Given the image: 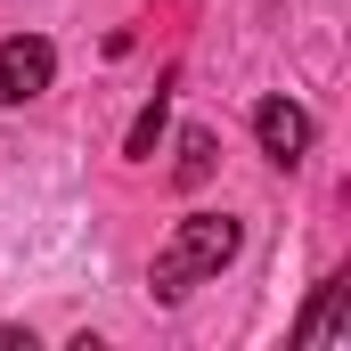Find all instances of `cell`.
Masks as SVG:
<instances>
[{
	"instance_id": "cell-1",
	"label": "cell",
	"mask_w": 351,
	"mask_h": 351,
	"mask_svg": "<svg viewBox=\"0 0 351 351\" xmlns=\"http://www.w3.org/2000/svg\"><path fill=\"white\" fill-rule=\"evenodd\" d=\"M237 245H245V229L229 213H188L172 237H164L156 269H147V294L156 302H180L188 286H204V278H221V269L237 262Z\"/></svg>"
},
{
	"instance_id": "cell-2",
	"label": "cell",
	"mask_w": 351,
	"mask_h": 351,
	"mask_svg": "<svg viewBox=\"0 0 351 351\" xmlns=\"http://www.w3.org/2000/svg\"><path fill=\"white\" fill-rule=\"evenodd\" d=\"M58 74V49L41 41V33H8L0 41V106H25V98H41Z\"/></svg>"
},
{
	"instance_id": "cell-3",
	"label": "cell",
	"mask_w": 351,
	"mask_h": 351,
	"mask_svg": "<svg viewBox=\"0 0 351 351\" xmlns=\"http://www.w3.org/2000/svg\"><path fill=\"white\" fill-rule=\"evenodd\" d=\"M254 139H262V156L278 164V172H294L302 156H311V139H319V123L294 106V98H262L254 106Z\"/></svg>"
},
{
	"instance_id": "cell-4",
	"label": "cell",
	"mask_w": 351,
	"mask_h": 351,
	"mask_svg": "<svg viewBox=\"0 0 351 351\" xmlns=\"http://www.w3.org/2000/svg\"><path fill=\"white\" fill-rule=\"evenodd\" d=\"M343 278H327V286H319V302H311V319H302V327H294V335H302V343H335V335H343Z\"/></svg>"
},
{
	"instance_id": "cell-5",
	"label": "cell",
	"mask_w": 351,
	"mask_h": 351,
	"mask_svg": "<svg viewBox=\"0 0 351 351\" xmlns=\"http://www.w3.org/2000/svg\"><path fill=\"white\" fill-rule=\"evenodd\" d=\"M213 180V131H180V188Z\"/></svg>"
},
{
	"instance_id": "cell-6",
	"label": "cell",
	"mask_w": 351,
	"mask_h": 351,
	"mask_svg": "<svg viewBox=\"0 0 351 351\" xmlns=\"http://www.w3.org/2000/svg\"><path fill=\"white\" fill-rule=\"evenodd\" d=\"M156 139H164V90H156V106L131 123V147H123V156H156Z\"/></svg>"
}]
</instances>
